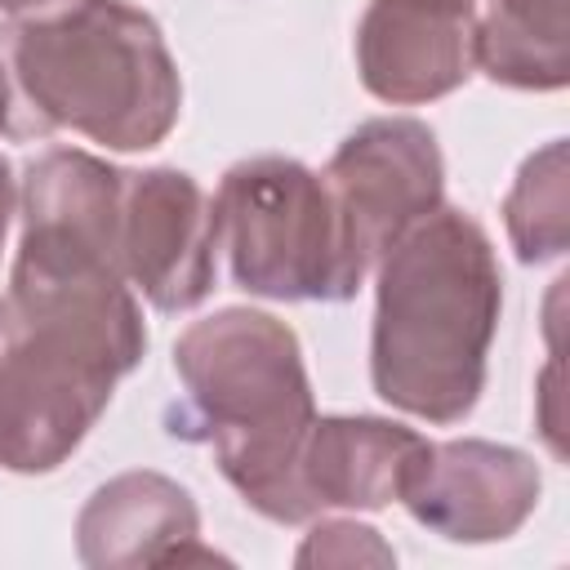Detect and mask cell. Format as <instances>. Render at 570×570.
<instances>
[{
  "label": "cell",
  "mask_w": 570,
  "mask_h": 570,
  "mask_svg": "<svg viewBox=\"0 0 570 570\" xmlns=\"http://www.w3.org/2000/svg\"><path fill=\"white\" fill-rule=\"evenodd\" d=\"M503 272L485 227L436 205L374 263L370 383L392 410L450 428L485 392Z\"/></svg>",
  "instance_id": "obj_1"
},
{
  "label": "cell",
  "mask_w": 570,
  "mask_h": 570,
  "mask_svg": "<svg viewBox=\"0 0 570 570\" xmlns=\"http://www.w3.org/2000/svg\"><path fill=\"white\" fill-rule=\"evenodd\" d=\"M183 111V76L160 22L129 0H89L40 22L0 18V138L71 129L107 151L160 147Z\"/></svg>",
  "instance_id": "obj_2"
},
{
  "label": "cell",
  "mask_w": 570,
  "mask_h": 570,
  "mask_svg": "<svg viewBox=\"0 0 570 570\" xmlns=\"http://www.w3.org/2000/svg\"><path fill=\"white\" fill-rule=\"evenodd\" d=\"M183 405L169 432L214 450L227 485L267 521L303 525L316 517L298 454L316 419L298 334L258 307H218L174 343Z\"/></svg>",
  "instance_id": "obj_3"
},
{
  "label": "cell",
  "mask_w": 570,
  "mask_h": 570,
  "mask_svg": "<svg viewBox=\"0 0 570 570\" xmlns=\"http://www.w3.org/2000/svg\"><path fill=\"white\" fill-rule=\"evenodd\" d=\"M214 232L232 281L254 298L347 303L370 272L325 178L294 156L236 160L214 196Z\"/></svg>",
  "instance_id": "obj_4"
},
{
  "label": "cell",
  "mask_w": 570,
  "mask_h": 570,
  "mask_svg": "<svg viewBox=\"0 0 570 570\" xmlns=\"http://www.w3.org/2000/svg\"><path fill=\"white\" fill-rule=\"evenodd\" d=\"M138 356L76 325H9L0 343V468L45 476L62 468L107 414Z\"/></svg>",
  "instance_id": "obj_5"
},
{
  "label": "cell",
  "mask_w": 570,
  "mask_h": 570,
  "mask_svg": "<svg viewBox=\"0 0 570 570\" xmlns=\"http://www.w3.org/2000/svg\"><path fill=\"white\" fill-rule=\"evenodd\" d=\"M325 187L338 205L347 245L365 267L383 249L445 205V160L428 120L374 116L361 120L325 165Z\"/></svg>",
  "instance_id": "obj_6"
},
{
  "label": "cell",
  "mask_w": 570,
  "mask_h": 570,
  "mask_svg": "<svg viewBox=\"0 0 570 570\" xmlns=\"http://www.w3.org/2000/svg\"><path fill=\"white\" fill-rule=\"evenodd\" d=\"M214 200L174 165L125 174L116 263L156 312H191L218 276Z\"/></svg>",
  "instance_id": "obj_7"
},
{
  "label": "cell",
  "mask_w": 570,
  "mask_h": 570,
  "mask_svg": "<svg viewBox=\"0 0 570 570\" xmlns=\"http://www.w3.org/2000/svg\"><path fill=\"white\" fill-rule=\"evenodd\" d=\"M543 472L534 454L463 436L428 445L410 485L401 490L405 512L450 543H499L512 539L539 508Z\"/></svg>",
  "instance_id": "obj_8"
},
{
  "label": "cell",
  "mask_w": 570,
  "mask_h": 570,
  "mask_svg": "<svg viewBox=\"0 0 570 570\" xmlns=\"http://www.w3.org/2000/svg\"><path fill=\"white\" fill-rule=\"evenodd\" d=\"M356 76L392 107L436 102L476 71L472 0H370L356 22Z\"/></svg>",
  "instance_id": "obj_9"
},
{
  "label": "cell",
  "mask_w": 570,
  "mask_h": 570,
  "mask_svg": "<svg viewBox=\"0 0 570 570\" xmlns=\"http://www.w3.org/2000/svg\"><path fill=\"white\" fill-rule=\"evenodd\" d=\"M76 557L89 570L214 561L200 548V508L187 485L165 472L134 468L102 481L76 517Z\"/></svg>",
  "instance_id": "obj_10"
},
{
  "label": "cell",
  "mask_w": 570,
  "mask_h": 570,
  "mask_svg": "<svg viewBox=\"0 0 570 570\" xmlns=\"http://www.w3.org/2000/svg\"><path fill=\"white\" fill-rule=\"evenodd\" d=\"M428 436L379 414H316L298 454V481L312 508L379 512L401 503L414 468L428 454Z\"/></svg>",
  "instance_id": "obj_11"
},
{
  "label": "cell",
  "mask_w": 570,
  "mask_h": 570,
  "mask_svg": "<svg viewBox=\"0 0 570 570\" xmlns=\"http://www.w3.org/2000/svg\"><path fill=\"white\" fill-rule=\"evenodd\" d=\"M476 67L508 89L557 94L570 85L566 0H490L476 18Z\"/></svg>",
  "instance_id": "obj_12"
},
{
  "label": "cell",
  "mask_w": 570,
  "mask_h": 570,
  "mask_svg": "<svg viewBox=\"0 0 570 570\" xmlns=\"http://www.w3.org/2000/svg\"><path fill=\"white\" fill-rule=\"evenodd\" d=\"M566 138L530 151L503 196V227L521 263H552L570 245V191H566Z\"/></svg>",
  "instance_id": "obj_13"
},
{
  "label": "cell",
  "mask_w": 570,
  "mask_h": 570,
  "mask_svg": "<svg viewBox=\"0 0 570 570\" xmlns=\"http://www.w3.org/2000/svg\"><path fill=\"white\" fill-rule=\"evenodd\" d=\"M298 566H396V552L361 521H321L294 552Z\"/></svg>",
  "instance_id": "obj_14"
},
{
  "label": "cell",
  "mask_w": 570,
  "mask_h": 570,
  "mask_svg": "<svg viewBox=\"0 0 570 570\" xmlns=\"http://www.w3.org/2000/svg\"><path fill=\"white\" fill-rule=\"evenodd\" d=\"M89 0H0V13L9 22H40V18H58V13H71Z\"/></svg>",
  "instance_id": "obj_15"
},
{
  "label": "cell",
  "mask_w": 570,
  "mask_h": 570,
  "mask_svg": "<svg viewBox=\"0 0 570 570\" xmlns=\"http://www.w3.org/2000/svg\"><path fill=\"white\" fill-rule=\"evenodd\" d=\"M13 205H18V187H13V165H9L4 156H0V249H4V232H9Z\"/></svg>",
  "instance_id": "obj_16"
},
{
  "label": "cell",
  "mask_w": 570,
  "mask_h": 570,
  "mask_svg": "<svg viewBox=\"0 0 570 570\" xmlns=\"http://www.w3.org/2000/svg\"><path fill=\"white\" fill-rule=\"evenodd\" d=\"M4 334H9V307H4V298H0V343H4Z\"/></svg>",
  "instance_id": "obj_17"
}]
</instances>
